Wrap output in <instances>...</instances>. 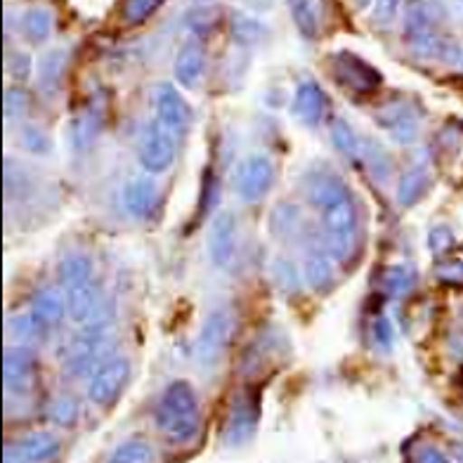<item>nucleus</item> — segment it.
Returning <instances> with one entry per match:
<instances>
[{"mask_svg": "<svg viewBox=\"0 0 463 463\" xmlns=\"http://www.w3.org/2000/svg\"><path fill=\"white\" fill-rule=\"evenodd\" d=\"M104 343H107V322L92 324L80 331V335L69 345L67 360H64V372L69 376L79 378L88 372H95L104 357Z\"/></svg>", "mask_w": 463, "mask_h": 463, "instance_id": "obj_6", "label": "nucleus"}, {"mask_svg": "<svg viewBox=\"0 0 463 463\" xmlns=\"http://www.w3.org/2000/svg\"><path fill=\"white\" fill-rule=\"evenodd\" d=\"M383 284H385V291L395 296V298H402L407 296L416 284V272L409 265H395L385 272L383 277Z\"/></svg>", "mask_w": 463, "mask_h": 463, "instance_id": "obj_29", "label": "nucleus"}, {"mask_svg": "<svg viewBox=\"0 0 463 463\" xmlns=\"http://www.w3.org/2000/svg\"><path fill=\"white\" fill-rule=\"evenodd\" d=\"M183 140V135L175 133L171 126H165L159 118H152L149 126L142 133L140 142V164L146 173L159 175L168 171L175 161L177 142Z\"/></svg>", "mask_w": 463, "mask_h": 463, "instance_id": "obj_4", "label": "nucleus"}, {"mask_svg": "<svg viewBox=\"0 0 463 463\" xmlns=\"http://www.w3.org/2000/svg\"><path fill=\"white\" fill-rule=\"evenodd\" d=\"M435 277L447 284H463V260H442L435 268Z\"/></svg>", "mask_w": 463, "mask_h": 463, "instance_id": "obj_37", "label": "nucleus"}, {"mask_svg": "<svg viewBox=\"0 0 463 463\" xmlns=\"http://www.w3.org/2000/svg\"><path fill=\"white\" fill-rule=\"evenodd\" d=\"M159 202V187L154 183V177L137 175L130 177L123 189V206L133 218L146 220L152 218Z\"/></svg>", "mask_w": 463, "mask_h": 463, "instance_id": "obj_16", "label": "nucleus"}, {"mask_svg": "<svg viewBox=\"0 0 463 463\" xmlns=\"http://www.w3.org/2000/svg\"><path fill=\"white\" fill-rule=\"evenodd\" d=\"M373 343H376L378 347H383V350H391L392 343H395V331H392L391 322L385 317L373 322Z\"/></svg>", "mask_w": 463, "mask_h": 463, "instance_id": "obj_39", "label": "nucleus"}, {"mask_svg": "<svg viewBox=\"0 0 463 463\" xmlns=\"http://www.w3.org/2000/svg\"><path fill=\"white\" fill-rule=\"evenodd\" d=\"M99 126H102V111L98 109V104H90V107H86V109L73 118V149H76V152H86V149H90L92 142H95V137H98L99 133Z\"/></svg>", "mask_w": 463, "mask_h": 463, "instance_id": "obj_22", "label": "nucleus"}, {"mask_svg": "<svg viewBox=\"0 0 463 463\" xmlns=\"http://www.w3.org/2000/svg\"><path fill=\"white\" fill-rule=\"evenodd\" d=\"M7 326H10V334L22 343H29L33 341V338H38V334L43 329V326L38 324V319L33 317V312H29V315H14V317L7 322Z\"/></svg>", "mask_w": 463, "mask_h": 463, "instance_id": "obj_35", "label": "nucleus"}, {"mask_svg": "<svg viewBox=\"0 0 463 463\" xmlns=\"http://www.w3.org/2000/svg\"><path fill=\"white\" fill-rule=\"evenodd\" d=\"M161 3L164 0H126V7H123L126 24H142V22H146L159 10Z\"/></svg>", "mask_w": 463, "mask_h": 463, "instance_id": "obj_34", "label": "nucleus"}, {"mask_svg": "<svg viewBox=\"0 0 463 463\" xmlns=\"http://www.w3.org/2000/svg\"><path fill=\"white\" fill-rule=\"evenodd\" d=\"M372 3H373V0H354V5L360 7V10H366V7L372 5Z\"/></svg>", "mask_w": 463, "mask_h": 463, "instance_id": "obj_44", "label": "nucleus"}, {"mask_svg": "<svg viewBox=\"0 0 463 463\" xmlns=\"http://www.w3.org/2000/svg\"><path fill=\"white\" fill-rule=\"evenodd\" d=\"M130 378L128 357H107L99 362V366L92 372L90 385H88V397L98 407H111L121 397L123 388Z\"/></svg>", "mask_w": 463, "mask_h": 463, "instance_id": "obj_7", "label": "nucleus"}, {"mask_svg": "<svg viewBox=\"0 0 463 463\" xmlns=\"http://www.w3.org/2000/svg\"><path fill=\"white\" fill-rule=\"evenodd\" d=\"M305 279L315 291H329L334 284V269H331V253L324 249H312L305 258Z\"/></svg>", "mask_w": 463, "mask_h": 463, "instance_id": "obj_24", "label": "nucleus"}, {"mask_svg": "<svg viewBox=\"0 0 463 463\" xmlns=\"http://www.w3.org/2000/svg\"><path fill=\"white\" fill-rule=\"evenodd\" d=\"M22 31L31 43H43L52 31V14L45 7H31L22 17Z\"/></svg>", "mask_w": 463, "mask_h": 463, "instance_id": "obj_27", "label": "nucleus"}, {"mask_svg": "<svg viewBox=\"0 0 463 463\" xmlns=\"http://www.w3.org/2000/svg\"><path fill=\"white\" fill-rule=\"evenodd\" d=\"M324 92L315 80H305L296 90V99H293V111L298 116L305 126H317L322 121L324 114Z\"/></svg>", "mask_w": 463, "mask_h": 463, "instance_id": "obj_19", "label": "nucleus"}, {"mask_svg": "<svg viewBox=\"0 0 463 463\" xmlns=\"http://www.w3.org/2000/svg\"><path fill=\"white\" fill-rule=\"evenodd\" d=\"M232 331H234V317L227 310H215L208 315L203 324L202 334L196 338V362L208 369L215 366L218 360L225 353L227 343L232 341Z\"/></svg>", "mask_w": 463, "mask_h": 463, "instance_id": "obj_8", "label": "nucleus"}, {"mask_svg": "<svg viewBox=\"0 0 463 463\" xmlns=\"http://www.w3.org/2000/svg\"><path fill=\"white\" fill-rule=\"evenodd\" d=\"M307 192H310V202L322 211L326 250L334 260H350L360 239V215L350 189L331 173H319L312 175Z\"/></svg>", "mask_w": 463, "mask_h": 463, "instance_id": "obj_1", "label": "nucleus"}, {"mask_svg": "<svg viewBox=\"0 0 463 463\" xmlns=\"http://www.w3.org/2000/svg\"><path fill=\"white\" fill-rule=\"evenodd\" d=\"M154 111H156V118L164 121L165 126H171L175 133L184 135L192 123V109L189 104L184 102V98L177 92L175 86L171 83H161V86L154 88Z\"/></svg>", "mask_w": 463, "mask_h": 463, "instance_id": "obj_14", "label": "nucleus"}, {"mask_svg": "<svg viewBox=\"0 0 463 463\" xmlns=\"http://www.w3.org/2000/svg\"><path fill=\"white\" fill-rule=\"evenodd\" d=\"M275 275L279 279V287L284 291H296L298 288V275H296V269H293L291 262H284L279 260L275 265Z\"/></svg>", "mask_w": 463, "mask_h": 463, "instance_id": "obj_40", "label": "nucleus"}, {"mask_svg": "<svg viewBox=\"0 0 463 463\" xmlns=\"http://www.w3.org/2000/svg\"><path fill=\"white\" fill-rule=\"evenodd\" d=\"M64 67H67V50H50L48 55L41 60V67H38V88H41L43 95L52 98L60 90Z\"/></svg>", "mask_w": 463, "mask_h": 463, "instance_id": "obj_23", "label": "nucleus"}, {"mask_svg": "<svg viewBox=\"0 0 463 463\" xmlns=\"http://www.w3.org/2000/svg\"><path fill=\"white\" fill-rule=\"evenodd\" d=\"M60 279L67 298V315L76 324H83L95 315L98 305V291L92 281L90 258L73 253L60 262Z\"/></svg>", "mask_w": 463, "mask_h": 463, "instance_id": "obj_3", "label": "nucleus"}, {"mask_svg": "<svg viewBox=\"0 0 463 463\" xmlns=\"http://www.w3.org/2000/svg\"><path fill=\"white\" fill-rule=\"evenodd\" d=\"M378 126L391 130L392 137L397 142H402V145L414 142L416 133H419V123H416L414 111L409 109L407 104H391V107H385L378 114Z\"/></svg>", "mask_w": 463, "mask_h": 463, "instance_id": "obj_17", "label": "nucleus"}, {"mask_svg": "<svg viewBox=\"0 0 463 463\" xmlns=\"http://www.w3.org/2000/svg\"><path fill=\"white\" fill-rule=\"evenodd\" d=\"M237 249V220L232 213H218L208 232V253L218 268H227Z\"/></svg>", "mask_w": 463, "mask_h": 463, "instance_id": "obj_15", "label": "nucleus"}, {"mask_svg": "<svg viewBox=\"0 0 463 463\" xmlns=\"http://www.w3.org/2000/svg\"><path fill=\"white\" fill-rule=\"evenodd\" d=\"M107 463H154V449L146 439L130 438L111 451Z\"/></svg>", "mask_w": 463, "mask_h": 463, "instance_id": "obj_28", "label": "nucleus"}, {"mask_svg": "<svg viewBox=\"0 0 463 463\" xmlns=\"http://www.w3.org/2000/svg\"><path fill=\"white\" fill-rule=\"evenodd\" d=\"M400 3L402 0H376V7H373V19H376L378 24H392L400 13Z\"/></svg>", "mask_w": 463, "mask_h": 463, "instance_id": "obj_38", "label": "nucleus"}, {"mask_svg": "<svg viewBox=\"0 0 463 463\" xmlns=\"http://www.w3.org/2000/svg\"><path fill=\"white\" fill-rule=\"evenodd\" d=\"M362 159L372 168V173L378 180H385V177L391 175V159H388L383 146L376 145L373 140L364 142V146H362Z\"/></svg>", "mask_w": 463, "mask_h": 463, "instance_id": "obj_31", "label": "nucleus"}, {"mask_svg": "<svg viewBox=\"0 0 463 463\" xmlns=\"http://www.w3.org/2000/svg\"><path fill=\"white\" fill-rule=\"evenodd\" d=\"M60 449L61 442L52 433H31L3 449V463H50Z\"/></svg>", "mask_w": 463, "mask_h": 463, "instance_id": "obj_12", "label": "nucleus"}, {"mask_svg": "<svg viewBox=\"0 0 463 463\" xmlns=\"http://www.w3.org/2000/svg\"><path fill=\"white\" fill-rule=\"evenodd\" d=\"M10 73L17 80H26L31 76V57L26 52H14L10 57Z\"/></svg>", "mask_w": 463, "mask_h": 463, "instance_id": "obj_42", "label": "nucleus"}, {"mask_svg": "<svg viewBox=\"0 0 463 463\" xmlns=\"http://www.w3.org/2000/svg\"><path fill=\"white\" fill-rule=\"evenodd\" d=\"M258 419H260V407L258 400L250 395L249 391L234 397L232 402L230 416H227L225 426V445L241 447L246 445L258 428Z\"/></svg>", "mask_w": 463, "mask_h": 463, "instance_id": "obj_11", "label": "nucleus"}, {"mask_svg": "<svg viewBox=\"0 0 463 463\" xmlns=\"http://www.w3.org/2000/svg\"><path fill=\"white\" fill-rule=\"evenodd\" d=\"M79 402L73 400V397L69 395H60L55 397L52 402H50L48 407V419L55 423V426H61V428H69L76 423V419H79Z\"/></svg>", "mask_w": 463, "mask_h": 463, "instance_id": "obj_30", "label": "nucleus"}, {"mask_svg": "<svg viewBox=\"0 0 463 463\" xmlns=\"http://www.w3.org/2000/svg\"><path fill=\"white\" fill-rule=\"evenodd\" d=\"M288 7H291L293 22L298 26L300 36L315 41L322 33L324 0H288Z\"/></svg>", "mask_w": 463, "mask_h": 463, "instance_id": "obj_20", "label": "nucleus"}, {"mask_svg": "<svg viewBox=\"0 0 463 463\" xmlns=\"http://www.w3.org/2000/svg\"><path fill=\"white\" fill-rule=\"evenodd\" d=\"M331 137H334L335 149L345 156L347 161H360L362 159V142L353 126L345 118H334L331 121Z\"/></svg>", "mask_w": 463, "mask_h": 463, "instance_id": "obj_26", "label": "nucleus"}, {"mask_svg": "<svg viewBox=\"0 0 463 463\" xmlns=\"http://www.w3.org/2000/svg\"><path fill=\"white\" fill-rule=\"evenodd\" d=\"M156 428L175 445H184L196 438L202 428V409L192 383L175 381L165 388L156 404Z\"/></svg>", "mask_w": 463, "mask_h": 463, "instance_id": "obj_2", "label": "nucleus"}, {"mask_svg": "<svg viewBox=\"0 0 463 463\" xmlns=\"http://www.w3.org/2000/svg\"><path fill=\"white\" fill-rule=\"evenodd\" d=\"M419 463H451L438 447H423L419 451Z\"/></svg>", "mask_w": 463, "mask_h": 463, "instance_id": "obj_43", "label": "nucleus"}, {"mask_svg": "<svg viewBox=\"0 0 463 463\" xmlns=\"http://www.w3.org/2000/svg\"><path fill=\"white\" fill-rule=\"evenodd\" d=\"M36 357L29 347L10 345L3 350V388L10 395H26L36 385Z\"/></svg>", "mask_w": 463, "mask_h": 463, "instance_id": "obj_9", "label": "nucleus"}, {"mask_svg": "<svg viewBox=\"0 0 463 463\" xmlns=\"http://www.w3.org/2000/svg\"><path fill=\"white\" fill-rule=\"evenodd\" d=\"M428 244H430L435 253H447L451 244H454V234H451L449 227H435L430 232V237H428Z\"/></svg>", "mask_w": 463, "mask_h": 463, "instance_id": "obj_41", "label": "nucleus"}, {"mask_svg": "<svg viewBox=\"0 0 463 463\" xmlns=\"http://www.w3.org/2000/svg\"><path fill=\"white\" fill-rule=\"evenodd\" d=\"M206 69V55L199 43H184L175 57V80L183 88H196Z\"/></svg>", "mask_w": 463, "mask_h": 463, "instance_id": "obj_18", "label": "nucleus"}, {"mask_svg": "<svg viewBox=\"0 0 463 463\" xmlns=\"http://www.w3.org/2000/svg\"><path fill=\"white\" fill-rule=\"evenodd\" d=\"M402 26H404V38L407 45L411 48L416 57L423 60H433L439 57L442 50V41L433 31V19H430V10L423 0H407L402 14Z\"/></svg>", "mask_w": 463, "mask_h": 463, "instance_id": "obj_5", "label": "nucleus"}, {"mask_svg": "<svg viewBox=\"0 0 463 463\" xmlns=\"http://www.w3.org/2000/svg\"><path fill=\"white\" fill-rule=\"evenodd\" d=\"M31 312H33V317L38 319V324H41L43 329H52L55 324L61 322L64 312H67V298H64L57 288H41V291L33 296Z\"/></svg>", "mask_w": 463, "mask_h": 463, "instance_id": "obj_21", "label": "nucleus"}, {"mask_svg": "<svg viewBox=\"0 0 463 463\" xmlns=\"http://www.w3.org/2000/svg\"><path fill=\"white\" fill-rule=\"evenodd\" d=\"M334 76L341 86L354 92H372L381 86V73L366 64L364 60L354 57L353 52H338L334 55Z\"/></svg>", "mask_w": 463, "mask_h": 463, "instance_id": "obj_13", "label": "nucleus"}, {"mask_svg": "<svg viewBox=\"0 0 463 463\" xmlns=\"http://www.w3.org/2000/svg\"><path fill=\"white\" fill-rule=\"evenodd\" d=\"M428 187H430V173H428L426 165H414L409 168L402 177H400V184H397V202L402 206H414L420 196L426 194Z\"/></svg>", "mask_w": 463, "mask_h": 463, "instance_id": "obj_25", "label": "nucleus"}, {"mask_svg": "<svg viewBox=\"0 0 463 463\" xmlns=\"http://www.w3.org/2000/svg\"><path fill=\"white\" fill-rule=\"evenodd\" d=\"M22 142H24L26 149L33 154H45L50 149L48 135L41 128H36V126H26V128L22 130Z\"/></svg>", "mask_w": 463, "mask_h": 463, "instance_id": "obj_36", "label": "nucleus"}, {"mask_svg": "<svg viewBox=\"0 0 463 463\" xmlns=\"http://www.w3.org/2000/svg\"><path fill=\"white\" fill-rule=\"evenodd\" d=\"M29 109V95H26L24 88H7L5 95H3V116H5L7 123L17 121Z\"/></svg>", "mask_w": 463, "mask_h": 463, "instance_id": "obj_33", "label": "nucleus"}, {"mask_svg": "<svg viewBox=\"0 0 463 463\" xmlns=\"http://www.w3.org/2000/svg\"><path fill=\"white\" fill-rule=\"evenodd\" d=\"M272 183H275V165H272V161L268 156H262V154H253V156L241 161V165L237 168L234 187H237V194L244 202L253 203L260 202L262 196L268 194Z\"/></svg>", "mask_w": 463, "mask_h": 463, "instance_id": "obj_10", "label": "nucleus"}, {"mask_svg": "<svg viewBox=\"0 0 463 463\" xmlns=\"http://www.w3.org/2000/svg\"><path fill=\"white\" fill-rule=\"evenodd\" d=\"M265 29L258 19H250L246 14H234V22H232V36L239 45H249L260 41Z\"/></svg>", "mask_w": 463, "mask_h": 463, "instance_id": "obj_32", "label": "nucleus"}]
</instances>
